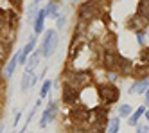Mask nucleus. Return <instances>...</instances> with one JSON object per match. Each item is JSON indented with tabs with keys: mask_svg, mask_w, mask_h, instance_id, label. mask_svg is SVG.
Instances as JSON below:
<instances>
[{
	"mask_svg": "<svg viewBox=\"0 0 149 133\" xmlns=\"http://www.w3.org/2000/svg\"><path fill=\"white\" fill-rule=\"evenodd\" d=\"M119 60H120V56H119L117 52L106 50V52H104V58H102V63H104V66H106L110 72H113V70H117V66H119Z\"/></svg>",
	"mask_w": 149,
	"mask_h": 133,
	"instance_id": "20e7f679",
	"label": "nucleus"
},
{
	"mask_svg": "<svg viewBox=\"0 0 149 133\" xmlns=\"http://www.w3.org/2000/svg\"><path fill=\"white\" fill-rule=\"evenodd\" d=\"M6 16H7V13H6V11H0V29L7 25V20H6Z\"/></svg>",
	"mask_w": 149,
	"mask_h": 133,
	"instance_id": "5701e85b",
	"label": "nucleus"
},
{
	"mask_svg": "<svg viewBox=\"0 0 149 133\" xmlns=\"http://www.w3.org/2000/svg\"><path fill=\"white\" fill-rule=\"evenodd\" d=\"M58 47V32L54 29H49L45 32V38H43V45H41V54H43L45 58H50L52 54H54Z\"/></svg>",
	"mask_w": 149,
	"mask_h": 133,
	"instance_id": "f03ea898",
	"label": "nucleus"
},
{
	"mask_svg": "<svg viewBox=\"0 0 149 133\" xmlns=\"http://www.w3.org/2000/svg\"><path fill=\"white\" fill-rule=\"evenodd\" d=\"M138 15L146 20H149V0H140V4H138Z\"/></svg>",
	"mask_w": 149,
	"mask_h": 133,
	"instance_id": "dca6fc26",
	"label": "nucleus"
},
{
	"mask_svg": "<svg viewBox=\"0 0 149 133\" xmlns=\"http://www.w3.org/2000/svg\"><path fill=\"white\" fill-rule=\"evenodd\" d=\"M34 72L33 70H25L24 76H22V83H20V86H22V90H27L29 86H33L34 85Z\"/></svg>",
	"mask_w": 149,
	"mask_h": 133,
	"instance_id": "9b49d317",
	"label": "nucleus"
},
{
	"mask_svg": "<svg viewBox=\"0 0 149 133\" xmlns=\"http://www.w3.org/2000/svg\"><path fill=\"white\" fill-rule=\"evenodd\" d=\"M136 41L140 43V45H144V34H142V32H138V34H136Z\"/></svg>",
	"mask_w": 149,
	"mask_h": 133,
	"instance_id": "393cba45",
	"label": "nucleus"
},
{
	"mask_svg": "<svg viewBox=\"0 0 149 133\" xmlns=\"http://www.w3.org/2000/svg\"><path fill=\"white\" fill-rule=\"evenodd\" d=\"M146 106H149V88H147V92H146Z\"/></svg>",
	"mask_w": 149,
	"mask_h": 133,
	"instance_id": "bb28decb",
	"label": "nucleus"
},
{
	"mask_svg": "<svg viewBox=\"0 0 149 133\" xmlns=\"http://www.w3.org/2000/svg\"><path fill=\"white\" fill-rule=\"evenodd\" d=\"M7 56V47H6V43L0 41V61H4Z\"/></svg>",
	"mask_w": 149,
	"mask_h": 133,
	"instance_id": "4be33fe9",
	"label": "nucleus"
},
{
	"mask_svg": "<svg viewBox=\"0 0 149 133\" xmlns=\"http://www.w3.org/2000/svg\"><path fill=\"white\" fill-rule=\"evenodd\" d=\"M70 117H72V120L76 124H84L90 119V112L86 108H74L70 112Z\"/></svg>",
	"mask_w": 149,
	"mask_h": 133,
	"instance_id": "39448f33",
	"label": "nucleus"
},
{
	"mask_svg": "<svg viewBox=\"0 0 149 133\" xmlns=\"http://www.w3.org/2000/svg\"><path fill=\"white\" fill-rule=\"evenodd\" d=\"M146 119H147V124H149V110L146 112Z\"/></svg>",
	"mask_w": 149,
	"mask_h": 133,
	"instance_id": "c85d7f7f",
	"label": "nucleus"
},
{
	"mask_svg": "<svg viewBox=\"0 0 149 133\" xmlns=\"http://www.w3.org/2000/svg\"><path fill=\"white\" fill-rule=\"evenodd\" d=\"M117 70H119V74H130V70H131V63L127 61V60H124V58H120V60H119V66H117Z\"/></svg>",
	"mask_w": 149,
	"mask_h": 133,
	"instance_id": "6ab92c4d",
	"label": "nucleus"
},
{
	"mask_svg": "<svg viewBox=\"0 0 149 133\" xmlns=\"http://www.w3.org/2000/svg\"><path fill=\"white\" fill-rule=\"evenodd\" d=\"M34 45H36V40H34V38H31L29 43L22 49V52H18V65H22V66H24V65L27 63V58H29V54L33 52Z\"/></svg>",
	"mask_w": 149,
	"mask_h": 133,
	"instance_id": "6e6552de",
	"label": "nucleus"
},
{
	"mask_svg": "<svg viewBox=\"0 0 149 133\" xmlns=\"http://www.w3.org/2000/svg\"><path fill=\"white\" fill-rule=\"evenodd\" d=\"M90 74L88 72H68L67 74V85L74 86V88H83L84 85H88L90 83Z\"/></svg>",
	"mask_w": 149,
	"mask_h": 133,
	"instance_id": "7ed1b4c3",
	"label": "nucleus"
},
{
	"mask_svg": "<svg viewBox=\"0 0 149 133\" xmlns=\"http://www.w3.org/2000/svg\"><path fill=\"white\" fill-rule=\"evenodd\" d=\"M97 94L102 99V103H106V104L117 103V99H119V95H120L119 88H117L113 83H102V85H99L97 86Z\"/></svg>",
	"mask_w": 149,
	"mask_h": 133,
	"instance_id": "f257e3e1",
	"label": "nucleus"
},
{
	"mask_svg": "<svg viewBox=\"0 0 149 133\" xmlns=\"http://www.w3.org/2000/svg\"><path fill=\"white\" fill-rule=\"evenodd\" d=\"M77 97H79V90H77V88H74V86L65 83V86H63V101H65L67 104H72V103L77 101Z\"/></svg>",
	"mask_w": 149,
	"mask_h": 133,
	"instance_id": "423d86ee",
	"label": "nucleus"
},
{
	"mask_svg": "<svg viewBox=\"0 0 149 133\" xmlns=\"http://www.w3.org/2000/svg\"><path fill=\"white\" fill-rule=\"evenodd\" d=\"M93 7H95L93 0H90V2H86V4H83L79 7V18L81 20H92L95 16V9Z\"/></svg>",
	"mask_w": 149,
	"mask_h": 133,
	"instance_id": "0eeeda50",
	"label": "nucleus"
},
{
	"mask_svg": "<svg viewBox=\"0 0 149 133\" xmlns=\"http://www.w3.org/2000/svg\"><path fill=\"white\" fill-rule=\"evenodd\" d=\"M54 113H56V103L50 101L49 103V108L43 112V117H41V120H40V128H47V124L54 119Z\"/></svg>",
	"mask_w": 149,
	"mask_h": 133,
	"instance_id": "1a4fd4ad",
	"label": "nucleus"
},
{
	"mask_svg": "<svg viewBox=\"0 0 149 133\" xmlns=\"http://www.w3.org/2000/svg\"><path fill=\"white\" fill-rule=\"evenodd\" d=\"M65 24H67V16L61 15V16L58 18V29H63V27H65Z\"/></svg>",
	"mask_w": 149,
	"mask_h": 133,
	"instance_id": "b1692460",
	"label": "nucleus"
},
{
	"mask_svg": "<svg viewBox=\"0 0 149 133\" xmlns=\"http://www.w3.org/2000/svg\"><path fill=\"white\" fill-rule=\"evenodd\" d=\"M146 112H147V110H146V106H140L138 110H135V112H133V115L130 117V126H138V119H140V117H144V115H146Z\"/></svg>",
	"mask_w": 149,
	"mask_h": 133,
	"instance_id": "ddd939ff",
	"label": "nucleus"
},
{
	"mask_svg": "<svg viewBox=\"0 0 149 133\" xmlns=\"http://www.w3.org/2000/svg\"><path fill=\"white\" fill-rule=\"evenodd\" d=\"M120 128V117H111L108 120V133H117Z\"/></svg>",
	"mask_w": 149,
	"mask_h": 133,
	"instance_id": "a211bd4d",
	"label": "nucleus"
},
{
	"mask_svg": "<svg viewBox=\"0 0 149 133\" xmlns=\"http://www.w3.org/2000/svg\"><path fill=\"white\" fill-rule=\"evenodd\" d=\"M38 2H40V0H34V4H38Z\"/></svg>",
	"mask_w": 149,
	"mask_h": 133,
	"instance_id": "c756f323",
	"label": "nucleus"
},
{
	"mask_svg": "<svg viewBox=\"0 0 149 133\" xmlns=\"http://www.w3.org/2000/svg\"><path fill=\"white\" fill-rule=\"evenodd\" d=\"M45 11H47V16L49 18H58L59 16V7H58L56 2H49L47 7H45Z\"/></svg>",
	"mask_w": 149,
	"mask_h": 133,
	"instance_id": "4468645a",
	"label": "nucleus"
},
{
	"mask_svg": "<svg viewBox=\"0 0 149 133\" xmlns=\"http://www.w3.org/2000/svg\"><path fill=\"white\" fill-rule=\"evenodd\" d=\"M136 133H146V128H136Z\"/></svg>",
	"mask_w": 149,
	"mask_h": 133,
	"instance_id": "cd10ccee",
	"label": "nucleus"
},
{
	"mask_svg": "<svg viewBox=\"0 0 149 133\" xmlns=\"http://www.w3.org/2000/svg\"><path fill=\"white\" fill-rule=\"evenodd\" d=\"M93 2H101V0H93Z\"/></svg>",
	"mask_w": 149,
	"mask_h": 133,
	"instance_id": "7c9ffc66",
	"label": "nucleus"
},
{
	"mask_svg": "<svg viewBox=\"0 0 149 133\" xmlns=\"http://www.w3.org/2000/svg\"><path fill=\"white\" fill-rule=\"evenodd\" d=\"M16 65H18V54H15V56L11 58V61H9V65L6 66V76H7V77H13Z\"/></svg>",
	"mask_w": 149,
	"mask_h": 133,
	"instance_id": "f3484780",
	"label": "nucleus"
},
{
	"mask_svg": "<svg viewBox=\"0 0 149 133\" xmlns=\"http://www.w3.org/2000/svg\"><path fill=\"white\" fill-rule=\"evenodd\" d=\"M131 115H133V108H131L130 104H122V106L119 108V117L127 119V117H131Z\"/></svg>",
	"mask_w": 149,
	"mask_h": 133,
	"instance_id": "aec40b11",
	"label": "nucleus"
},
{
	"mask_svg": "<svg viewBox=\"0 0 149 133\" xmlns=\"http://www.w3.org/2000/svg\"><path fill=\"white\" fill-rule=\"evenodd\" d=\"M40 52H41V50H36L33 56H31V60L27 61V69H25V70H33V72H34L36 65L40 63V58H41V54H40Z\"/></svg>",
	"mask_w": 149,
	"mask_h": 133,
	"instance_id": "2eb2a0df",
	"label": "nucleus"
},
{
	"mask_svg": "<svg viewBox=\"0 0 149 133\" xmlns=\"http://www.w3.org/2000/svg\"><path fill=\"white\" fill-rule=\"evenodd\" d=\"M45 16H47V11H45V9H40V13H38L36 20H34V32H36V34H41V32H43Z\"/></svg>",
	"mask_w": 149,
	"mask_h": 133,
	"instance_id": "f8f14e48",
	"label": "nucleus"
},
{
	"mask_svg": "<svg viewBox=\"0 0 149 133\" xmlns=\"http://www.w3.org/2000/svg\"><path fill=\"white\" fill-rule=\"evenodd\" d=\"M147 88H149V81H146V79H138V81H135V83L131 85L130 94H138V95H140L142 92H147Z\"/></svg>",
	"mask_w": 149,
	"mask_h": 133,
	"instance_id": "9d476101",
	"label": "nucleus"
},
{
	"mask_svg": "<svg viewBox=\"0 0 149 133\" xmlns=\"http://www.w3.org/2000/svg\"><path fill=\"white\" fill-rule=\"evenodd\" d=\"M20 115H22V113H16V115H15V120H13L15 124H13V126H18V120H20Z\"/></svg>",
	"mask_w": 149,
	"mask_h": 133,
	"instance_id": "a878e982",
	"label": "nucleus"
},
{
	"mask_svg": "<svg viewBox=\"0 0 149 133\" xmlns=\"http://www.w3.org/2000/svg\"><path fill=\"white\" fill-rule=\"evenodd\" d=\"M50 86H52V81H45L43 83V86H41V90H40V97H47V94H49V90H50Z\"/></svg>",
	"mask_w": 149,
	"mask_h": 133,
	"instance_id": "412c9836",
	"label": "nucleus"
}]
</instances>
